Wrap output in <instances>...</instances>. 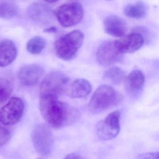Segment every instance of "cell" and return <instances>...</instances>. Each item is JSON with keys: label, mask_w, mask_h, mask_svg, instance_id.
Wrapping results in <instances>:
<instances>
[{"label": "cell", "mask_w": 159, "mask_h": 159, "mask_svg": "<svg viewBox=\"0 0 159 159\" xmlns=\"http://www.w3.org/2000/svg\"><path fill=\"white\" fill-rule=\"evenodd\" d=\"M120 113L115 110L101 120L96 127V134L99 140L110 141L115 138L120 132Z\"/></svg>", "instance_id": "7"}, {"label": "cell", "mask_w": 159, "mask_h": 159, "mask_svg": "<svg viewBox=\"0 0 159 159\" xmlns=\"http://www.w3.org/2000/svg\"><path fill=\"white\" fill-rule=\"evenodd\" d=\"M24 104L21 98L13 97L0 109V123L11 126L19 122L22 118Z\"/></svg>", "instance_id": "8"}, {"label": "cell", "mask_w": 159, "mask_h": 159, "mask_svg": "<svg viewBox=\"0 0 159 159\" xmlns=\"http://www.w3.org/2000/svg\"><path fill=\"white\" fill-rule=\"evenodd\" d=\"M14 89V82L11 75L0 72V104L7 101Z\"/></svg>", "instance_id": "17"}, {"label": "cell", "mask_w": 159, "mask_h": 159, "mask_svg": "<svg viewBox=\"0 0 159 159\" xmlns=\"http://www.w3.org/2000/svg\"><path fill=\"white\" fill-rule=\"evenodd\" d=\"M63 159H87L80 154L76 153H72L68 154Z\"/></svg>", "instance_id": "24"}, {"label": "cell", "mask_w": 159, "mask_h": 159, "mask_svg": "<svg viewBox=\"0 0 159 159\" xmlns=\"http://www.w3.org/2000/svg\"><path fill=\"white\" fill-rule=\"evenodd\" d=\"M17 48L15 43L9 39L0 43V68H5L12 63L17 56Z\"/></svg>", "instance_id": "15"}, {"label": "cell", "mask_w": 159, "mask_h": 159, "mask_svg": "<svg viewBox=\"0 0 159 159\" xmlns=\"http://www.w3.org/2000/svg\"><path fill=\"white\" fill-rule=\"evenodd\" d=\"M35 159H43V158L39 157V158H36Z\"/></svg>", "instance_id": "27"}, {"label": "cell", "mask_w": 159, "mask_h": 159, "mask_svg": "<svg viewBox=\"0 0 159 159\" xmlns=\"http://www.w3.org/2000/svg\"><path fill=\"white\" fill-rule=\"evenodd\" d=\"M121 99V94L113 87L101 85L92 94L89 103V109L94 114L102 113L119 104Z\"/></svg>", "instance_id": "2"}, {"label": "cell", "mask_w": 159, "mask_h": 159, "mask_svg": "<svg viewBox=\"0 0 159 159\" xmlns=\"http://www.w3.org/2000/svg\"><path fill=\"white\" fill-rule=\"evenodd\" d=\"M44 32L46 33H56L57 32V29L54 27H51L48 29H45Z\"/></svg>", "instance_id": "25"}, {"label": "cell", "mask_w": 159, "mask_h": 159, "mask_svg": "<svg viewBox=\"0 0 159 159\" xmlns=\"http://www.w3.org/2000/svg\"><path fill=\"white\" fill-rule=\"evenodd\" d=\"M145 80L144 75L142 71L136 70L132 71L124 80L127 93L133 97L141 94L144 87Z\"/></svg>", "instance_id": "12"}, {"label": "cell", "mask_w": 159, "mask_h": 159, "mask_svg": "<svg viewBox=\"0 0 159 159\" xmlns=\"http://www.w3.org/2000/svg\"><path fill=\"white\" fill-rule=\"evenodd\" d=\"M83 6L78 2L65 4L57 9L56 16L58 21L65 28L72 27L79 23L84 16Z\"/></svg>", "instance_id": "6"}, {"label": "cell", "mask_w": 159, "mask_h": 159, "mask_svg": "<svg viewBox=\"0 0 159 159\" xmlns=\"http://www.w3.org/2000/svg\"><path fill=\"white\" fill-rule=\"evenodd\" d=\"M103 76L104 79L108 82L117 85L121 84L126 77L125 72L120 68L116 67H111L106 70Z\"/></svg>", "instance_id": "19"}, {"label": "cell", "mask_w": 159, "mask_h": 159, "mask_svg": "<svg viewBox=\"0 0 159 159\" xmlns=\"http://www.w3.org/2000/svg\"><path fill=\"white\" fill-rule=\"evenodd\" d=\"M39 108L46 124L54 129L69 126L79 117V112L75 107L52 97L40 96Z\"/></svg>", "instance_id": "1"}, {"label": "cell", "mask_w": 159, "mask_h": 159, "mask_svg": "<svg viewBox=\"0 0 159 159\" xmlns=\"http://www.w3.org/2000/svg\"><path fill=\"white\" fill-rule=\"evenodd\" d=\"M84 35L79 30H75L60 37L55 42V53L59 58L65 61L75 57L84 42Z\"/></svg>", "instance_id": "3"}, {"label": "cell", "mask_w": 159, "mask_h": 159, "mask_svg": "<svg viewBox=\"0 0 159 159\" xmlns=\"http://www.w3.org/2000/svg\"><path fill=\"white\" fill-rule=\"evenodd\" d=\"M105 32L109 35L115 37H121L125 35L126 32L125 21L116 16H110L104 21Z\"/></svg>", "instance_id": "14"}, {"label": "cell", "mask_w": 159, "mask_h": 159, "mask_svg": "<svg viewBox=\"0 0 159 159\" xmlns=\"http://www.w3.org/2000/svg\"><path fill=\"white\" fill-rule=\"evenodd\" d=\"M17 13L18 7L14 0H0V18H11Z\"/></svg>", "instance_id": "20"}, {"label": "cell", "mask_w": 159, "mask_h": 159, "mask_svg": "<svg viewBox=\"0 0 159 159\" xmlns=\"http://www.w3.org/2000/svg\"><path fill=\"white\" fill-rule=\"evenodd\" d=\"M27 15L34 22L44 24L48 20L49 11L44 3L36 2L31 4L28 7Z\"/></svg>", "instance_id": "16"}, {"label": "cell", "mask_w": 159, "mask_h": 159, "mask_svg": "<svg viewBox=\"0 0 159 159\" xmlns=\"http://www.w3.org/2000/svg\"><path fill=\"white\" fill-rule=\"evenodd\" d=\"M69 80L62 73L53 71L44 77L40 89V96H46L58 99L65 93Z\"/></svg>", "instance_id": "4"}, {"label": "cell", "mask_w": 159, "mask_h": 159, "mask_svg": "<svg viewBox=\"0 0 159 159\" xmlns=\"http://www.w3.org/2000/svg\"><path fill=\"white\" fill-rule=\"evenodd\" d=\"M44 1H45L46 2H48L53 3L58 2L59 0H44Z\"/></svg>", "instance_id": "26"}, {"label": "cell", "mask_w": 159, "mask_h": 159, "mask_svg": "<svg viewBox=\"0 0 159 159\" xmlns=\"http://www.w3.org/2000/svg\"><path fill=\"white\" fill-rule=\"evenodd\" d=\"M123 55L117 48L115 41H107L99 47L96 53V58L100 65L109 67L120 61Z\"/></svg>", "instance_id": "9"}, {"label": "cell", "mask_w": 159, "mask_h": 159, "mask_svg": "<svg viewBox=\"0 0 159 159\" xmlns=\"http://www.w3.org/2000/svg\"><path fill=\"white\" fill-rule=\"evenodd\" d=\"M147 6L142 1L127 5L124 9V14L127 16L137 19L145 17L147 14Z\"/></svg>", "instance_id": "18"}, {"label": "cell", "mask_w": 159, "mask_h": 159, "mask_svg": "<svg viewBox=\"0 0 159 159\" xmlns=\"http://www.w3.org/2000/svg\"><path fill=\"white\" fill-rule=\"evenodd\" d=\"M46 41L40 36H35L29 40L26 45V49L30 54L38 55L45 48Z\"/></svg>", "instance_id": "21"}, {"label": "cell", "mask_w": 159, "mask_h": 159, "mask_svg": "<svg viewBox=\"0 0 159 159\" xmlns=\"http://www.w3.org/2000/svg\"><path fill=\"white\" fill-rule=\"evenodd\" d=\"M32 142L35 149L42 157H47L52 152L54 138L50 128L47 124L36 125L32 131Z\"/></svg>", "instance_id": "5"}, {"label": "cell", "mask_w": 159, "mask_h": 159, "mask_svg": "<svg viewBox=\"0 0 159 159\" xmlns=\"http://www.w3.org/2000/svg\"><path fill=\"white\" fill-rule=\"evenodd\" d=\"M144 41V38L141 34L134 32L124 35L115 42L119 52L124 54L136 52L143 45Z\"/></svg>", "instance_id": "11"}, {"label": "cell", "mask_w": 159, "mask_h": 159, "mask_svg": "<svg viewBox=\"0 0 159 159\" xmlns=\"http://www.w3.org/2000/svg\"><path fill=\"white\" fill-rule=\"evenodd\" d=\"M91 86L89 81L84 79H77L70 82L67 85L65 93L72 98H82L90 93Z\"/></svg>", "instance_id": "13"}, {"label": "cell", "mask_w": 159, "mask_h": 159, "mask_svg": "<svg viewBox=\"0 0 159 159\" xmlns=\"http://www.w3.org/2000/svg\"><path fill=\"white\" fill-rule=\"evenodd\" d=\"M44 68L36 64L23 66L18 72L17 76L20 82L24 86L32 87L36 85L43 76Z\"/></svg>", "instance_id": "10"}, {"label": "cell", "mask_w": 159, "mask_h": 159, "mask_svg": "<svg viewBox=\"0 0 159 159\" xmlns=\"http://www.w3.org/2000/svg\"><path fill=\"white\" fill-rule=\"evenodd\" d=\"M11 132L7 128L0 126V147L4 145L11 138Z\"/></svg>", "instance_id": "22"}, {"label": "cell", "mask_w": 159, "mask_h": 159, "mask_svg": "<svg viewBox=\"0 0 159 159\" xmlns=\"http://www.w3.org/2000/svg\"><path fill=\"white\" fill-rule=\"evenodd\" d=\"M136 159H159V152H149L141 154L138 156Z\"/></svg>", "instance_id": "23"}]
</instances>
